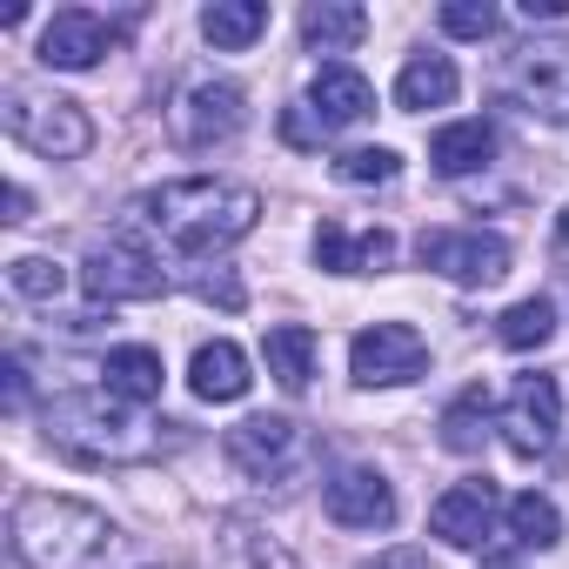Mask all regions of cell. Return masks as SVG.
I'll return each mask as SVG.
<instances>
[{
  "label": "cell",
  "mask_w": 569,
  "mask_h": 569,
  "mask_svg": "<svg viewBox=\"0 0 569 569\" xmlns=\"http://www.w3.org/2000/svg\"><path fill=\"white\" fill-rule=\"evenodd\" d=\"M148 234H161V248H174L181 261H208L221 248H234L241 234H254L261 221V194L248 181H221V174H181V181H161L148 194H134L128 208Z\"/></svg>",
  "instance_id": "obj_1"
},
{
  "label": "cell",
  "mask_w": 569,
  "mask_h": 569,
  "mask_svg": "<svg viewBox=\"0 0 569 569\" xmlns=\"http://www.w3.org/2000/svg\"><path fill=\"white\" fill-rule=\"evenodd\" d=\"M168 429H181V422H148V416H134V402H121V396H94V389H74V396H54L48 409H41V436L61 449V456H74V462H108V469H128V462H154V456H168L181 436H168Z\"/></svg>",
  "instance_id": "obj_2"
},
{
  "label": "cell",
  "mask_w": 569,
  "mask_h": 569,
  "mask_svg": "<svg viewBox=\"0 0 569 569\" xmlns=\"http://www.w3.org/2000/svg\"><path fill=\"white\" fill-rule=\"evenodd\" d=\"M8 549L28 569H94L114 549V522H108V509H94L81 496L34 489L8 516Z\"/></svg>",
  "instance_id": "obj_3"
},
{
  "label": "cell",
  "mask_w": 569,
  "mask_h": 569,
  "mask_svg": "<svg viewBox=\"0 0 569 569\" xmlns=\"http://www.w3.org/2000/svg\"><path fill=\"white\" fill-rule=\"evenodd\" d=\"M0 121H8V134L21 148H34L41 161H81L94 148V121L81 101L54 94V88H8V101H0Z\"/></svg>",
  "instance_id": "obj_4"
},
{
  "label": "cell",
  "mask_w": 569,
  "mask_h": 569,
  "mask_svg": "<svg viewBox=\"0 0 569 569\" xmlns=\"http://www.w3.org/2000/svg\"><path fill=\"white\" fill-rule=\"evenodd\" d=\"M81 281H88V296L94 302H154V296H168V268H161V254L148 248V241H134V234H108V241H94L88 248V261H81Z\"/></svg>",
  "instance_id": "obj_5"
},
{
  "label": "cell",
  "mask_w": 569,
  "mask_h": 569,
  "mask_svg": "<svg viewBox=\"0 0 569 569\" xmlns=\"http://www.w3.org/2000/svg\"><path fill=\"white\" fill-rule=\"evenodd\" d=\"M349 376H356L362 389L422 382V376H429V342H422V329H409V322H369V329L349 342Z\"/></svg>",
  "instance_id": "obj_6"
},
{
  "label": "cell",
  "mask_w": 569,
  "mask_h": 569,
  "mask_svg": "<svg viewBox=\"0 0 569 569\" xmlns=\"http://www.w3.org/2000/svg\"><path fill=\"white\" fill-rule=\"evenodd\" d=\"M416 254H422V268L456 281V289H489V281L509 274V241L482 234V228H422Z\"/></svg>",
  "instance_id": "obj_7"
},
{
  "label": "cell",
  "mask_w": 569,
  "mask_h": 569,
  "mask_svg": "<svg viewBox=\"0 0 569 569\" xmlns=\"http://www.w3.org/2000/svg\"><path fill=\"white\" fill-rule=\"evenodd\" d=\"M509 101L536 121H569V41H529L509 54L502 74Z\"/></svg>",
  "instance_id": "obj_8"
},
{
  "label": "cell",
  "mask_w": 569,
  "mask_h": 569,
  "mask_svg": "<svg viewBox=\"0 0 569 569\" xmlns=\"http://www.w3.org/2000/svg\"><path fill=\"white\" fill-rule=\"evenodd\" d=\"M168 121H174V141H181L188 154H208V148H221V141L241 134L248 101H241L234 81H194V88H181V101H174Z\"/></svg>",
  "instance_id": "obj_9"
},
{
  "label": "cell",
  "mask_w": 569,
  "mask_h": 569,
  "mask_svg": "<svg viewBox=\"0 0 569 569\" xmlns=\"http://www.w3.org/2000/svg\"><path fill=\"white\" fill-rule=\"evenodd\" d=\"M496 422H502V442L516 456H542L556 442V429H562V389H556V376H516V389L502 396Z\"/></svg>",
  "instance_id": "obj_10"
},
{
  "label": "cell",
  "mask_w": 569,
  "mask_h": 569,
  "mask_svg": "<svg viewBox=\"0 0 569 569\" xmlns=\"http://www.w3.org/2000/svg\"><path fill=\"white\" fill-rule=\"evenodd\" d=\"M496 516H502L496 482H489V476H469V482H456V489H442V496H436L429 529H436L449 549H482V542L496 536Z\"/></svg>",
  "instance_id": "obj_11"
},
{
  "label": "cell",
  "mask_w": 569,
  "mask_h": 569,
  "mask_svg": "<svg viewBox=\"0 0 569 569\" xmlns=\"http://www.w3.org/2000/svg\"><path fill=\"white\" fill-rule=\"evenodd\" d=\"M114 28L101 21V14H88V8H61L48 28H41V68H61V74H88V68H101L108 54H114Z\"/></svg>",
  "instance_id": "obj_12"
},
{
  "label": "cell",
  "mask_w": 569,
  "mask_h": 569,
  "mask_svg": "<svg viewBox=\"0 0 569 569\" xmlns=\"http://www.w3.org/2000/svg\"><path fill=\"white\" fill-rule=\"evenodd\" d=\"M322 509H329V522H342V529H389V522H396V489H389L382 469L349 462V469H336V476L322 482Z\"/></svg>",
  "instance_id": "obj_13"
},
{
  "label": "cell",
  "mask_w": 569,
  "mask_h": 569,
  "mask_svg": "<svg viewBox=\"0 0 569 569\" xmlns=\"http://www.w3.org/2000/svg\"><path fill=\"white\" fill-rule=\"evenodd\" d=\"M309 114H316V128L322 134H336V128H356V121H369L376 114V88L349 68V61H329V68H316V81H309V101H302Z\"/></svg>",
  "instance_id": "obj_14"
},
{
  "label": "cell",
  "mask_w": 569,
  "mask_h": 569,
  "mask_svg": "<svg viewBox=\"0 0 569 569\" xmlns=\"http://www.w3.org/2000/svg\"><path fill=\"white\" fill-rule=\"evenodd\" d=\"M228 462L241 476H274V469H289L296 462V422L289 416H248L228 429Z\"/></svg>",
  "instance_id": "obj_15"
},
{
  "label": "cell",
  "mask_w": 569,
  "mask_h": 569,
  "mask_svg": "<svg viewBox=\"0 0 569 569\" xmlns=\"http://www.w3.org/2000/svg\"><path fill=\"white\" fill-rule=\"evenodd\" d=\"M316 261H322L329 274H382V268L396 261V234H389V228L349 234L342 221H322V228H316Z\"/></svg>",
  "instance_id": "obj_16"
},
{
  "label": "cell",
  "mask_w": 569,
  "mask_h": 569,
  "mask_svg": "<svg viewBox=\"0 0 569 569\" xmlns=\"http://www.w3.org/2000/svg\"><path fill=\"white\" fill-rule=\"evenodd\" d=\"M248 356L234 349V342H201L194 349V362H188V389L201 396V402H241L248 396Z\"/></svg>",
  "instance_id": "obj_17"
},
{
  "label": "cell",
  "mask_w": 569,
  "mask_h": 569,
  "mask_svg": "<svg viewBox=\"0 0 569 569\" xmlns=\"http://www.w3.org/2000/svg\"><path fill=\"white\" fill-rule=\"evenodd\" d=\"M456 88H462V74H456L449 54H416V61L396 74V108H402V114H429V108H449Z\"/></svg>",
  "instance_id": "obj_18"
},
{
  "label": "cell",
  "mask_w": 569,
  "mask_h": 569,
  "mask_svg": "<svg viewBox=\"0 0 569 569\" xmlns=\"http://www.w3.org/2000/svg\"><path fill=\"white\" fill-rule=\"evenodd\" d=\"M489 154H496V128H489V121H449V128L429 141V168H436L442 181H462V174L489 168Z\"/></svg>",
  "instance_id": "obj_19"
},
{
  "label": "cell",
  "mask_w": 569,
  "mask_h": 569,
  "mask_svg": "<svg viewBox=\"0 0 569 569\" xmlns=\"http://www.w3.org/2000/svg\"><path fill=\"white\" fill-rule=\"evenodd\" d=\"M161 382H168V369H161V356L141 349V342H121V349L101 356V389L121 396V402H154Z\"/></svg>",
  "instance_id": "obj_20"
},
{
  "label": "cell",
  "mask_w": 569,
  "mask_h": 569,
  "mask_svg": "<svg viewBox=\"0 0 569 569\" xmlns=\"http://www.w3.org/2000/svg\"><path fill=\"white\" fill-rule=\"evenodd\" d=\"M261 362H268V376L289 389V396H302L309 376H316V336L302 322H281V329L261 336Z\"/></svg>",
  "instance_id": "obj_21"
},
{
  "label": "cell",
  "mask_w": 569,
  "mask_h": 569,
  "mask_svg": "<svg viewBox=\"0 0 569 569\" xmlns=\"http://www.w3.org/2000/svg\"><path fill=\"white\" fill-rule=\"evenodd\" d=\"M201 34L221 48V54H241L268 34V8L261 0H208L201 8Z\"/></svg>",
  "instance_id": "obj_22"
},
{
  "label": "cell",
  "mask_w": 569,
  "mask_h": 569,
  "mask_svg": "<svg viewBox=\"0 0 569 569\" xmlns=\"http://www.w3.org/2000/svg\"><path fill=\"white\" fill-rule=\"evenodd\" d=\"M362 34H369V14L349 8V0H322V8L302 14V41H309L316 54H349Z\"/></svg>",
  "instance_id": "obj_23"
},
{
  "label": "cell",
  "mask_w": 569,
  "mask_h": 569,
  "mask_svg": "<svg viewBox=\"0 0 569 569\" xmlns=\"http://www.w3.org/2000/svg\"><path fill=\"white\" fill-rule=\"evenodd\" d=\"M502 522H509V536H516L522 549H556V542H562V509H556L549 496H536V489L509 496V502H502Z\"/></svg>",
  "instance_id": "obj_24"
},
{
  "label": "cell",
  "mask_w": 569,
  "mask_h": 569,
  "mask_svg": "<svg viewBox=\"0 0 569 569\" xmlns=\"http://www.w3.org/2000/svg\"><path fill=\"white\" fill-rule=\"evenodd\" d=\"M482 436H489V396H482V389H462V396L442 409V449L476 456V449H482Z\"/></svg>",
  "instance_id": "obj_25"
},
{
  "label": "cell",
  "mask_w": 569,
  "mask_h": 569,
  "mask_svg": "<svg viewBox=\"0 0 569 569\" xmlns=\"http://www.w3.org/2000/svg\"><path fill=\"white\" fill-rule=\"evenodd\" d=\"M549 336H556V309L542 296H529V302H516V309L496 316V342L502 349H542Z\"/></svg>",
  "instance_id": "obj_26"
},
{
  "label": "cell",
  "mask_w": 569,
  "mask_h": 569,
  "mask_svg": "<svg viewBox=\"0 0 569 569\" xmlns=\"http://www.w3.org/2000/svg\"><path fill=\"white\" fill-rule=\"evenodd\" d=\"M396 174H402V154L396 148H349V154H336V181L342 188H382Z\"/></svg>",
  "instance_id": "obj_27"
},
{
  "label": "cell",
  "mask_w": 569,
  "mask_h": 569,
  "mask_svg": "<svg viewBox=\"0 0 569 569\" xmlns=\"http://www.w3.org/2000/svg\"><path fill=\"white\" fill-rule=\"evenodd\" d=\"M8 281H14V296H28V302H61L68 268L48 261V254H21V261H8Z\"/></svg>",
  "instance_id": "obj_28"
},
{
  "label": "cell",
  "mask_w": 569,
  "mask_h": 569,
  "mask_svg": "<svg viewBox=\"0 0 569 569\" xmlns=\"http://www.w3.org/2000/svg\"><path fill=\"white\" fill-rule=\"evenodd\" d=\"M442 34H456V41H489L496 34V8L489 0H442Z\"/></svg>",
  "instance_id": "obj_29"
},
{
  "label": "cell",
  "mask_w": 569,
  "mask_h": 569,
  "mask_svg": "<svg viewBox=\"0 0 569 569\" xmlns=\"http://www.w3.org/2000/svg\"><path fill=\"white\" fill-rule=\"evenodd\" d=\"M234 542L248 549V562H254V569H302V562H296L289 549H281V542H274V536L261 542V529H248V522H234Z\"/></svg>",
  "instance_id": "obj_30"
},
{
  "label": "cell",
  "mask_w": 569,
  "mask_h": 569,
  "mask_svg": "<svg viewBox=\"0 0 569 569\" xmlns=\"http://www.w3.org/2000/svg\"><path fill=\"white\" fill-rule=\"evenodd\" d=\"M194 289H201L208 302H221V309H241V281H234L228 268H214V274H201V281H194Z\"/></svg>",
  "instance_id": "obj_31"
},
{
  "label": "cell",
  "mask_w": 569,
  "mask_h": 569,
  "mask_svg": "<svg viewBox=\"0 0 569 569\" xmlns=\"http://www.w3.org/2000/svg\"><path fill=\"white\" fill-rule=\"evenodd\" d=\"M362 569H436V562H429V549H382V556L362 562Z\"/></svg>",
  "instance_id": "obj_32"
},
{
  "label": "cell",
  "mask_w": 569,
  "mask_h": 569,
  "mask_svg": "<svg viewBox=\"0 0 569 569\" xmlns=\"http://www.w3.org/2000/svg\"><path fill=\"white\" fill-rule=\"evenodd\" d=\"M0 376H8V409H21V402H28V362L8 356V369H0Z\"/></svg>",
  "instance_id": "obj_33"
},
{
  "label": "cell",
  "mask_w": 569,
  "mask_h": 569,
  "mask_svg": "<svg viewBox=\"0 0 569 569\" xmlns=\"http://www.w3.org/2000/svg\"><path fill=\"white\" fill-rule=\"evenodd\" d=\"M522 21H569V0H522Z\"/></svg>",
  "instance_id": "obj_34"
},
{
  "label": "cell",
  "mask_w": 569,
  "mask_h": 569,
  "mask_svg": "<svg viewBox=\"0 0 569 569\" xmlns=\"http://www.w3.org/2000/svg\"><path fill=\"white\" fill-rule=\"evenodd\" d=\"M281 134H289V141H322L316 114H289V121H281Z\"/></svg>",
  "instance_id": "obj_35"
},
{
  "label": "cell",
  "mask_w": 569,
  "mask_h": 569,
  "mask_svg": "<svg viewBox=\"0 0 569 569\" xmlns=\"http://www.w3.org/2000/svg\"><path fill=\"white\" fill-rule=\"evenodd\" d=\"M28 208H34V201H28V188L14 181V188H8V214H0V221H28Z\"/></svg>",
  "instance_id": "obj_36"
},
{
  "label": "cell",
  "mask_w": 569,
  "mask_h": 569,
  "mask_svg": "<svg viewBox=\"0 0 569 569\" xmlns=\"http://www.w3.org/2000/svg\"><path fill=\"white\" fill-rule=\"evenodd\" d=\"M556 234H562V248H569V208H562V221H556Z\"/></svg>",
  "instance_id": "obj_37"
}]
</instances>
